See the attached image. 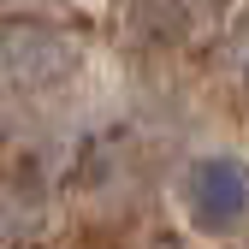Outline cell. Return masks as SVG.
<instances>
[{"mask_svg":"<svg viewBox=\"0 0 249 249\" xmlns=\"http://www.w3.org/2000/svg\"><path fill=\"white\" fill-rule=\"evenodd\" d=\"M178 208L196 231H231L249 213V166L231 154H208L178 178Z\"/></svg>","mask_w":249,"mask_h":249,"instance_id":"6da1fadb","label":"cell"}]
</instances>
